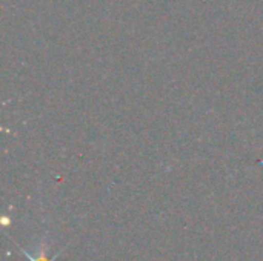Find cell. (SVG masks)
I'll list each match as a JSON object with an SVG mask.
<instances>
[{"instance_id": "6da1fadb", "label": "cell", "mask_w": 263, "mask_h": 261, "mask_svg": "<svg viewBox=\"0 0 263 261\" xmlns=\"http://www.w3.org/2000/svg\"><path fill=\"white\" fill-rule=\"evenodd\" d=\"M15 245H17V243H15ZM17 246H18V245H17ZM18 249H20V251L23 252V255H25V257H26V258H28L29 261H54L55 258H57V255H59V254H57V255H55L54 258H51V260H46V258H40V260H35V258H34V257H31V255H29V254H28V252H26V251H25L23 248H20V246H18Z\"/></svg>"}]
</instances>
